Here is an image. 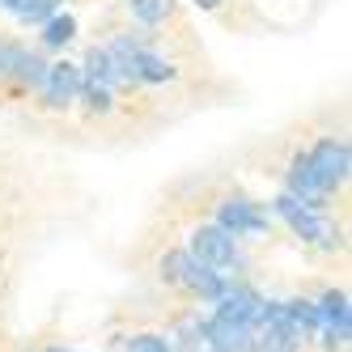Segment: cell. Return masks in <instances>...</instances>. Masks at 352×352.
<instances>
[{"instance_id": "6da1fadb", "label": "cell", "mask_w": 352, "mask_h": 352, "mask_svg": "<svg viewBox=\"0 0 352 352\" xmlns=\"http://www.w3.org/2000/svg\"><path fill=\"white\" fill-rule=\"evenodd\" d=\"M276 217H280V221L289 225V230H293L301 242L322 246V250H336V246H340V230H336V221H327L322 212H314V208H306V204H297L289 191L276 199Z\"/></svg>"}, {"instance_id": "7a4b0ae2", "label": "cell", "mask_w": 352, "mask_h": 352, "mask_svg": "<svg viewBox=\"0 0 352 352\" xmlns=\"http://www.w3.org/2000/svg\"><path fill=\"white\" fill-rule=\"evenodd\" d=\"M310 170H314V179L327 187V191H340L348 183V170H352V153H348V140H336V136H322L310 153H306Z\"/></svg>"}, {"instance_id": "3957f363", "label": "cell", "mask_w": 352, "mask_h": 352, "mask_svg": "<svg viewBox=\"0 0 352 352\" xmlns=\"http://www.w3.org/2000/svg\"><path fill=\"white\" fill-rule=\"evenodd\" d=\"M191 255L199 263H208L217 272H230V267H242V250H238V238H230L221 225H199L191 234Z\"/></svg>"}, {"instance_id": "277c9868", "label": "cell", "mask_w": 352, "mask_h": 352, "mask_svg": "<svg viewBox=\"0 0 352 352\" xmlns=\"http://www.w3.org/2000/svg\"><path fill=\"white\" fill-rule=\"evenodd\" d=\"M217 225L230 238H259V234H267V217L259 212V204H250V199H221L217 204Z\"/></svg>"}, {"instance_id": "5b68a950", "label": "cell", "mask_w": 352, "mask_h": 352, "mask_svg": "<svg viewBox=\"0 0 352 352\" xmlns=\"http://www.w3.org/2000/svg\"><path fill=\"white\" fill-rule=\"evenodd\" d=\"M38 89H43V102H47V107L64 111V107L77 102V94H81V68H77V64H68V60L47 64Z\"/></svg>"}, {"instance_id": "8992f818", "label": "cell", "mask_w": 352, "mask_h": 352, "mask_svg": "<svg viewBox=\"0 0 352 352\" xmlns=\"http://www.w3.org/2000/svg\"><path fill=\"white\" fill-rule=\"evenodd\" d=\"M285 191L297 199V204H306V208H314V212H322L327 204H331V191H327V187L314 179V170H310L306 153H297V157L289 162V174H285Z\"/></svg>"}, {"instance_id": "52a82bcc", "label": "cell", "mask_w": 352, "mask_h": 352, "mask_svg": "<svg viewBox=\"0 0 352 352\" xmlns=\"http://www.w3.org/2000/svg\"><path fill=\"white\" fill-rule=\"evenodd\" d=\"M318 318H322V327H327V344H331V348H344L348 336H352L348 293H344V289H327L322 301H318Z\"/></svg>"}, {"instance_id": "ba28073f", "label": "cell", "mask_w": 352, "mask_h": 352, "mask_svg": "<svg viewBox=\"0 0 352 352\" xmlns=\"http://www.w3.org/2000/svg\"><path fill=\"white\" fill-rule=\"evenodd\" d=\"M204 327H208V340H212L217 352H255V327H250V322L212 314Z\"/></svg>"}, {"instance_id": "9c48e42d", "label": "cell", "mask_w": 352, "mask_h": 352, "mask_svg": "<svg viewBox=\"0 0 352 352\" xmlns=\"http://www.w3.org/2000/svg\"><path fill=\"white\" fill-rule=\"evenodd\" d=\"M174 77V64L170 60H162V56H153V52H140L132 56V81H148V85H162V81H170Z\"/></svg>"}, {"instance_id": "30bf717a", "label": "cell", "mask_w": 352, "mask_h": 352, "mask_svg": "<svg viewBox=\"0 0 352 352\" xmlns=\"http://www.w3.org/2000/svg\"><path fill=\"white\" fill-rule=\"evenodd\" d=\"M72 38H77V17L52 13V17L43 21V43H47V47H68Z\"/></svg>"}, {"instance_id": "8fae6325", "label": "cell", "mask_w": 352, "mask_h": 352, "mask_svg": "<svg viewBox=\"0 0 352 352\" xmlns=\"http://www.w3.org/2000/svg\"><path fill=\"white\" fill-rule=\"evenodd\" d=\"M128 9L136 21H144V26H157V21H166L174 13V0H128Z\"/></svg>"}, {"instance_id": "7c38bea8", "label": "cell", "mask_w": 352, "mask_h": 352, "mask_svg": "<svg viewBox=\"0 0 352 352\" xmlns=\"http://www.w3.org/2000/svg\"><path fill=\"white\" fill-rule=\"evenodd\" d=\"M77 98H85V102H89V111H98V115H107V111L115 107L111 85H98V81H81V94H77Z\"/></svg>"}, {"instance_id": "4fadbf2b", "label": "cell", "mask_w": 352, "mask_h": 352, "mask_svg": "<svg viewBox=\"0 0 352 352\" xmlns=\"http://www.w3.org/2000/svg\"><path fill=\"white\" fill-rule=\"evenodd\" d=\"M128 352H174V348H170L166 336L144 331V336H132V340H128Z\"/></svg>"}, {"instance_id": "5bb4252c", "label": "cell", "mask_w": 352, "mask_h": 352, "mask_svg": "<svg viewBox=\"0 0 352 352\" xmlns=\"http://www.w3.org/2000/svg\"><path fill=\"white\" fill-rule=\"evenodd\" d=\"M191 5H195V9H208V13H212V9H221V0H191Z\"/></svg>"}, {"instance_id": "9a60e30c", "label": "cell", "mask_w": 352, "mask_h": 352, "mask_svg": "<svg viewBox=\"0 0 352 352\" xmlns=\"http://www.w3.org/2000/svg\"><path fill=\"white\" fill-rule=\"evenodd\" d=\"M0 5H5V9H13V13H17L21 5H26V0H0Z\"/></svg>"}, {"instance_id": "2e32d148", "label": "cell", "mask_w": 352, "mask_h": 352, "mask_svg": "<svg viewBox=\"0 0 352 352\" xmlns=\"http://www.w3.org/2000/svg\"><path fill=\"white\" fill-rule=\"evenodd\" d=\"M52 352H64V348H52Z\"/></svg>"}]
</instances>
